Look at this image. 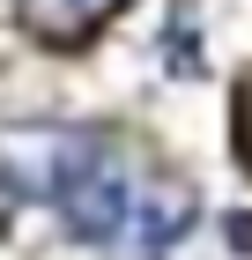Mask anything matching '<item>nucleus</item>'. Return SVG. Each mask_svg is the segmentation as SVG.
Returning <instances> with one entry per match:
<instances>
[{
    "label": "nucleus",
    "mask_w": 252,
    "mask_h": 260,
    "mask_svg": "<svg viewBox=\"0 0 252 260\" xmlns=\"http://www.w3.org/2000/svg\"><path fill=\"white\" fill-rule=\"evenodd\" d=\"M186 223H193V193L178 179H156L149 193H134V208H126V223L112 238V260H171Z\"/></svg>",
    "instance_id": "obj_1"
},
{
    "label": "nucleus",
    "mask_w": 252,
    "mask_h": 260,
    "mask_svg": "<svg viewBox=\"0 0 252 260\" xmlns=\"http://www.w3.org/2000/svg\"><path fill=\"white\" fill-rule=\"evenodd\" d=\"M112 15H119V0H22V22L45 45H59V52H75L82 38H97Z\"/></svg>",
    "instance_id": "obj_2"
},
{
    "label": "nucleus",
    "mask_w": 252,
    "mask_h": 260,
    "mask_svg": "<svg viewBox=\"0 0 252 260\" xmlns=\"http://www.w3.org/2000/svg\"><path fill=\"white\" fill-rule=\"evenodd\" d=\"M230 245H237V253H252V216H230Z\"/></svg>",
    "instance_id": "obj_3"
}]
</instances>
